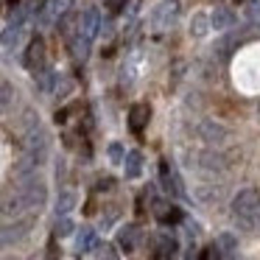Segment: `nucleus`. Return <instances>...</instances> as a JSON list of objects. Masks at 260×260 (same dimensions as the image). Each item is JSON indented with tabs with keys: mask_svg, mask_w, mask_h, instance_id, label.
I'll return each instance as SVG.
<instances>
[{
	"mask_svg": "<svg viewBox=\"0 0 260 260\" xmlns=\"http://www.w3.org/2000/svg\"><path fill=\"white\" fill-rule=\"evenodd\" d=\"M76 207V193L73 190H62L56 199V215H68Z\"/></svg>",
	"mask_w": 260,
	"mask_h": 260,
	"instance_id": "aec40b11",
	"label": "nucleus"
},
{
	"mask_svg": "<svg viewBox=\"0 0 260 260\" xmlns=\"http://www.w3.org/2000/svg\"><path fill=\"white\" fill-rule=\"evenodd\" d=\"M123 171H126V179H137L140 171H143V154L140 151H126Z\"/></svg>",
	"mask_w": 260,
	"mask_h": 260,
	"instance_id": "2eb2a0df",
	"label": "nucleus"
},
{
	"mask_svg": "<svg viewBox=\"0 0 260 260\" xmlns=\"http://www.w3.org/2000/svg\"><path fill=\"white\" fill-rule=\"evenodd\" d=\"M235 3H243V0H235Z\"/></svg>",
	"mask_w": 260,
	"mask_h": 260,
	"instance_id": "473e14b6",
	"label": "nucleus"
},
{
	"mask_svg": "<svg viewBox=\"0 0 260 260\" xmlns=\"http://www.w3.org/2000/svg\"><path fill=\"white\" fill-rule=\"evenodd\" d=\"M101 260H115V254H112V249H109V246L101 249Z\"/></svg>",
	"mask_w": 260,
	"mask_h": 260,
	"instance_id": "c756f323",
	"label": "nucleus"
},
{
	"mask_svg": "<svg viewBox=\"0 0 260 260\" xmlns=\"http://www.w3.org/2000/svg\"><path fill=\"white\" fill-rule=\"evenodd\" d=\"M213 28V23H210V17L204 12H196L190 20V34L196 37V40H202V37H207V31Z\"/></svg>",
	"mask_w": 260,
	"mask_h": 260,
	"instance_id": "f3484780",
	"label": "nucleus"
},
{
	"mask_svg": "<svg viewBox=\"0 0 260 260\" xmlns=\"http://www.w3.org/2000/svg\"><path fill=\"white\" fill-rule=\"evenodd\" d=\"M159 182H162V187L171 193V196H176V199H185V187H182V182H179V176L174 174V168H171L168 162H159Z\"/></svg>",
	"mask_w": 260,
	"mask_h": 260,
	"instance_id": "6e6552de",
	"label": "nucleus"
},
{
	"mask_svg": "<svg viewBox=\"0 0 260 260\" xmlns=\"http://www.w3.org/2000/svg\"><path fill=\"white\" fill-rule=\"evenodd\" d=\"M25 154H31L37 162H42V159H45V154H48V137H45V132L40 129V123L31 126V129L25 132Z\"/></svg>",
	"mask_w": 260,
	"mask_h": 260,
	"instance_id": "7ed1b4c3",
	"label": "nucleus"
},
{
	"mask_svg": "<svg viewBox=\"0 0 260 260\" xmlns=\"http://www.w3.org/2000/svg\"><path fill=\"white\" fill-rule=\"evenodd\" d=\"M109 159H112V162H123V146H120V143H112V146H109Z\"/></svg>",
	"mask_w": 260,
	"mask_h": 260,
	"instance_id": "a878e982",
	"label": "nucleus"
},
{
	"mask_svg": "<svg viewBox=\"0 0 260 260\" xmlns=\"http://www.w3.org/2000/svg\"><path fill=\"white\" fill-rule=\"evenodd\" d=\"M90 42H92V40H87L84 34H76V40H73V53H76L79 59H87V56H90Z\"/></svg>",
	"mask_w": 260,
	"mask_h": 260,
	"instance_id": "b1692460",
	"label": "nucleus"
},
{
	"mask_svg": "<svg viewBox=\"0 0 260 260\" xmlns=\"http://www.w3.org/2000/svg\"><path fill=\"white\" fill-rule=\"evenodd\" d=\"M154 215H157L159 224H179V221L185 218L179 207H171V204H165V202H154Z\"/></svg>",
	"mask_w": 260,
	"mask_h": 260,
	"instance_id": "f8f14e48",
	"label": "nucleus"
},
{
	"mask_svg": "<svg viewBox=\"0 0 260 260\" xmlns=\"http://www.w3.org/2000/svg\"><path fill=\"white\" fill-rule=\"evenodd\" d=\"M202 137L207 143H221L224 140V126H218V123H213V120H207V123H202Z\"/></svg>",
	"mask_w": 260,
	"mask_h": 260,
	"instance_id": "6ab92c4d",
	"label": "nucleus"
},
{
	"mask_svg": "<svg viewBox=\"0 0 260 260\" xmlns=\"http://www.w3.org/2000/svg\"><path fill=\"white\" fill-rule=\"evenodd\" d=\"M215 246H218L221 257H224V260H230L232 254H235V238H232L230 232H221V235H218V241H215Z\"/></svg>",
	"mask_w": 260,
	"mask_h": 260,
	"instance_id": "412c9836",
	"label": "nucleus"
},
{
	"mask_svg": "<svg viewBox=\"0 0 260 260\" xmlns=\"http://www.w3.org/2000/svg\"><path fill=\"white\" fill-rule=\"evenodd\" d=\"M45 56H48V48H45V42H42V37H34L28 51H25V68H28L31 73L45 70Z\"/></svg>",
	"mask_w": 260,
	"mask_h": 260,
	"instance_id": "20e7f679",
	"label": "nucleus"
},
{
	"mask_svg": "<svg viewBox=\"0 0 260 260\" xmlns=\"http://www.w3.org/2000/svg\"><path fill=\"white\" fill-rule=\"evenodd\" d=\"M70 9H73V0H48V9L42 12V23L45 25L62 23V20L70 14Z\"/></svg>",
	"mask_w": 260,
	"mask_h": 260,
	"instance_id": "0eeeda50",
	"label": "nucleus"
},
{
	"mask_svg": "<svg viewBox=\"0 0 260 260\" xmlns=\"http://www.w3.org/2000/svg\"><path fill=\"white\" fill-rule=\"evenodd\" d=\"M246 17L249 20H260V0H252L246 6Z\"/></svg>",
	"mask_w": 260,
	"mask_h": 260,
	"instance_id": "cd10ccee",
	"label": "nucleus"
},
{
	"mask_svg": "<svg viewBox=\"0 0 260 260\" xmlns=\"http://www.w3.org/2000/svg\"><path fill=\"white\" fill-rule=\"evenodd\" d=\"M23 210H31V207H28V202H25V196H23L20 190L14 193V196H6V199H3V215H6V218H12V215L17 218Z\"/></svg>",
	"mask_w": 260,
	"mask_h": 260,
	"instance_id": "ddd939ff",
	"label": "nucleus"
},
{
	"mask_svg": "<svg viewBox=\"0 0 260 260\" xmlns=\"http://www.w3.org/2000/svg\"><path fill=\"white\" fill-rule=\"evenodd\" d=\"M20 0H6V6H17Z\"/></svg>",
	"mask_w": 260,
	"mask_h": 260,
	"instance_id": "2f4dec72",
	"label": "nucleus"
},
{
	"mask_svg": "<svg viewBox=\"0 0 260 260\" xmlns=\"http://www.w3.org/2000/svg\"><path fill=\"white\" fill-rule=\"evenodd\" d=\"M48 9V0H25L23 3V14L25 17H37V14H42Z\"/></svg>",
	"mask_w": 260,
	"mask_h": 260,
	"instance_id": "5701e85b",
	"label": "nucleus"
},
{
	"mask_svg": "<svg viewBox=\"0 0 260 260\" xmlns=\"http://www.w3.org/2000/svg\"><path fill=\"white\" fill-rule=\"evenodd\" d=\"M70 232H73V221H70L68 215H59L56 224H53V235H56V238H68Z\"/></svg>",
	"mask_w": 260,
	"mask_h": 260,
	"instance_id": "393cba45",
	"label": "nucleus"
},
{
	"mask_svg": "<svg viewBox=\"0 0 260 260\" xmlns=\"http://www.w3.org/2000/svg\"><path fill=\"white\" fill-rule=\"evenodd\" d=\"M210 23H213L215 31H226L235 25V14L230 12V9H215L213 14H210Z\"/></svg>",
	"mask_w": 260,
	"mask_h": 260,
	"instance_id": "dca6fc26",
	"label": "nucleus"
},
{
	"mask_svg": "<svg viewBox=\"0 0 260 260\" xmlns=\"http://www.w3.org/2000/svg\"><path fill=\"white\" fill-rule=\"evenodd\" d=\"M12 107V84L9 81H3V109Z\"/></svg>",
	"mask_w": 260,
	"mask_h": 260,
	"instance_id": "c85d7f7f",
	"label": "nucleus"
},
{
	"mask_svg": "<svg viewBox=\"0 0 260 260\" xmlns=\"http://www.w3.org/2000/svg\"><path fill=\"white\" fill-rule=\"evenodd\" d=\"M68 120V112H56V123H64Z\"/></svg>",
	"mask_w": 260,
	"mask_h": 260,
	"instance_id": "7c9ffc66",
	"label": "nucleus"
},
{
	"mask_svg": "<svg viewBox=\"0 0 260 260\" xmlns=\"http://www.w3.org/2000/svg\"><path fill=\"white\" fill-rule=\"evenodd\" d=\"M257 224H260V215H257Z\"/></svg>",
	"mask_w": 260,
	"mask_h": 260,
	"instance_id": "72a5a7b5",
	"label": "nucleus"
},
{
	"mask_svg": "<svg viewBox=\"0 0 260 260\" xmlns=\"http://www.w3.org/2000/svg\"><path fill=\"white\" fill-rule=\"evenodd\" d=\"M92 249H98V235H95V230H90V226H81V232L76 235V252H79V254H87V252H92Z\"/></svg>",
	"mask_w": 260,
	"mask_h": 260,
	"instance_id": "4468645a",
	"label": "nucleus"
},
{
	"mask_svg": "<svg viewBox=\"0 0 260 260\" xmlns=\"http://www.w3.org/2000/svg\"><path fill=\"white\" fill-rule=\"evenodd\" d=\"M98 31H101V12L95 6H84L79 17V34H84L87 40H95Z\"/></svg>",
	"mask_w": 260,
	"mask_h": 260,
	"instance_id": "39448f33",
	"label": "nucleus"
},
{
	"mask_svg": "<svg viewBox=\"0 0 260 260\" xmlns=\"http://www.w3.org/2000/svg\"><path fill=\"white\" fill-rule=\"evenodd\" d=\"M179 0H159L157 6H154L151 12V20H148V25H151V31H168L176 25V20H179Z\"/></svg>",
	"mask_w": 260,
	"mask_h": 260,
	"instance_id": "f03ea898",
	"label": "nucleus"
},
{
	"mask_svg": "<svg viewBox=\"0 0 260 260\" xmlns=\"http://www.w3.org/2000/svg\"><path fill=\"white\" fill-rule=\"evenodd\" d=\"M31 224H34V218H20V221H14V224H6L3 226V243L12 246V243L23 241V238L28 235Z\"/></svg>",
	"mask_w": 260,
	"mask_h": 260,
	"instance_id": "1a4fd4ad",
	"label": "nucleus"
},
{
	"mask_svg": "<svg viewBox=\"0 0 260 260\" xmlns=\"http://www.w3.org/2000/svg\"><path fill=\"white\" fill-rule=\"evenodd\" d=\"M34 76H37V84H40L42 92H51L53 87H59V79L51 73V70H40V73H34Z\"/></svg>",
	"mask_w": 260,
	"mask_h": 260,
	"instance_id": "4be33fe9",
	"label": "nucleus"
},
{
	"mask_svg": "<svg viewBox=\"0 0 260 260\" xmlns=\"http://www.w3.org/2000/svg\"><path fill=\"white\" fill-rule=\"evenodd\" d=\"M179 252V243L171 235H157L154 238V260H174Z\"/></svg>",
	"mask_w": 260,
	"mask_h": 260,
	"instance_id": "9d476101",
	"label": "nucleus"
},
{
	"mask_svg": "<svg viewBox=\"0 0 260 260\" xmlns=\"http://www.w3.org/2000/svg\"><path fill=\"white\" fill-rule=\"evenodd\" d=\"M148 120H151V109H148V104H135V107L129 109V129L132 132L140 135V132L148 126Z\"/></svg>",
	"mask_w": 260,
	"mask_h": 260,
	"instance_id": "9b49d317",
	"label": "nucleus"
},
{
	"mask_svg": "<svg viewBox=\"0 0 260 260\" xmlns=\"http://www.w3.org/2000/svg\"><path fill=\"white\" fill-rule=\"evenodd\" d=\"M25 17V14H23ZM20 17H12L9 20V25H6V31H3V45L6 48H20V42L25 40V34H28V31H25V20Z\"/></svg>",
	"mask_w": 260,
	"mask_h": 260,
	"instance_id": "423d86ee",
	"label": "nucleus"
},
{
	"mask_svg": "<svg viewBox=\"0 0 260 260\" xmlns=\"http://www.w3.org/2000/svg\"><path fill=\"white\" fill-rule=\"evenodd\" d=\"M126 9V0H107V12L109 14H120Z\"/></svg>",
	"mask_w": 260,
	"mask_h": 260,
	"instance_id": "bb28decb",
	"label": "nucleus"
},
{
	"mask_svg": "<svg viewBox=\"0 0 260 260\" xmlns=\"http://www.w3.org/2000/svg\"><path fill=\"white\" fill-rule=\"evenodd\" d=\"M137 235H140V230H137L135 224H129L126 230L118 232V246L123 249V252H132V249L137 246Z\"/></svg>",
	"mask_w": 260,
	"mask_h": 260,
	"instance_id": "a211bd4d",
	"label": "nucleus"
},
{
	"mask_svg": "<svg viewBox=\"0 0 260 260\" xmlns=\"http://www.w3.org/2000/svg\"><path fill=\"white\" fill-rule=\"evenodd\" d=\"M257 215H260V193L254 187H246L232 199V218L238 221L241 230H254Z\"/></svg>",
	"mask_w": 260,
	"mask_h": 260,
	"instance_id": "f257e3e1",
	"label": "nucleus"
}]
</instances>
